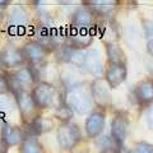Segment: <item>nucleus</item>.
Segmentation results:
<instances>
[{
    "label": "nucleus",
    "instance_id": "obj_1",
    "mask_svg": "<svg viewBox=\"0 0 153 153\" xmlns=\"http://www.w3.org/2000/svg\"><path fill=\"white\" fill-rule=\"evenodd\" d=\"M65 101L68 103V107H70L73 111L84 114L92 106V93L88 92L87 88L82 87V85L73 87L69 89Z\"/></svg>",
    "mask_w": 153,
    "mask_h": 153
},
{
    "label": "nucleus",
    "instance_id": "obj_2",
    "mask_svg": "<svg viewBox=\"0 0 153 153\" xmlns=\"http://www.w3.org/2000/svg\"><path fill=\"white\" fill-rule=\"evenodd\" d=\"M80 139L78 125L71 123L63 124L57 130V142L63 149H71Z\"/></svg>",
    "mask_w": 153,
    "mask_h": 153
},
{
    "label": "nucleus",
    "instance_id": "obj_3",
    "mask_svg": "<svg viewBox=\"0 0 153 153\" xmlns=\"http://www.w3.org/2000/svg\"><path fill=\"white\" fill-rule=\"evenodd\" d=\"M32 97L35 103L37 105V107H51L56 101V91L51 84L40 83L33 89Z\"/></svg>",
    "mask_w": 153,
    "mask_h": 153
},
{
    "label": "nucleus",
    "instance_id": "obj_4",
    "mask_svg": "<svg viewBox=\"0 0 153 153\" xmlns=\"http://www.w3.org/2000/svg\"><path fill=\"white\" fill-rule=\"evenodd\" d=\"M17 103H18V107H19V111H21L22 117L25 119L26 121L36 120L35 112H36L37 105L35 103L33 97L30 93L26 92V91L18 92L17 93Z\"/></svg>",
    "mask_w": 153,
    "mask_h": 153
},
{
    "label": "nucleus",
    "instance_id": "obj_5",
    "mask_svg": "<svg viewBox=\"0 0 153 153\" xmlns=\"http://www.w3.org/2000/svg\"><path fill=\"white\" fill-rule=\"evenodd\" d=\"M9 82V87H12L13 91L17 93L23 91L22 88L27 87V85H32L35 82V75H33L32 70L30 68H22L19 69L16 74L12 75V78L8 79Z\"/></svg>",
    "mask_w": 153,
    "mask_h": 153
},
{
    "label": "nucleus",
    "instance_id": "obj_6",
    "mask_svg": "<svg viewBox=\"0 0 153 153\" xmlns=\"http://www.w3.org/2000/svg\"><path fill=\"white\" fill-rule=\"evenodd\" d=\"M82 66H84L85 70H87L88 73L93 74L94 76L101 75L103 68H102V61H101V57H100L98 51L91 50V51L84 52Z\"/></svg>",
    "mask_w": 153,
    "mask_h": 153
},
{
    "label": "nucleus",
    "instance_id": "obj_7",
    "mask_svg": "<svg viewBox=\"0 0 153 153\" xmlns=\"http://www.w3.org/2000/svg\"><path fill=\"white\" fill-rule=\"evenodd\" d=\"M91 93H92V97L94 98L98 106L105 107L111 103V94H110V91L107 88V83L103 80H96L92 84Z\"/></svg>",
    "mask_w": 153,
    "mask_h": 153
},
{
    "label": "nucleus",
    "instance_id": "obj_8",
    "mask_svg": "<svg viewBox=\"0 0 153 153\" xmlns=\"http://www.w3.org/2000/svg\"><path fill=\"white\" fill-rule=\"evenodd\" d=\"M22 52L27 60H30L31 63H35V64L42 61L47 55L46 47L44 45L38 44V42H35V41L28 42L27 45H25Z\"/></svg>",
    "mask_w": 153,
    "mask_h": 153
},
{
    "label": "nucleus",
    "instance_id": "obj_9",
    "mask_svg": "<svg viewBox=\"0 0 153 153\" xmlns=\"http://www.w3.org/2000/svg\"><path fill=\"white\" fill-rule=\"evenodd\" d=\"M25 55L18 49H7L0 55V61L5 68H16L18 65H22L25 63Z\"/></svg>",
    "mask_w": 153,
    "mask_h": 153
},
{
    "label": "nucleus",
    "instance_id": "obj_10",
    "mask_svg": "<svg viewBox=\"0 0 153 153\" xmlns=\"http://www.w3.org/2000/svg\"><path fill=\"white\" fill-rule=\"evenodd\" d=\"M1 139L5 143L7 146H16L19 143H23L26 140L25 138V133L17 126H12V125H4L3 130H1Z\"/></svg>",
    "mask_w": 153,
    "mask_h": 153
},
{
    "label": "nucleus",
    "instance_id": "obj_11",
    "mask_svg": "<svg viewBox=\"0 0 153 153\" xmlns=\"http://www.w3.org/2000/svg\"><path fill=\"white\" fill-rule=\"evenodd\" d=\"M128 126H129V123L126 120L125 116H116L112 121V125H111V134H112V138L114 140L121 144V143L125 140L126 138V134H128Z\"/></svg>",
    "mask_w": 153,
    "mask_h": 153
},
{
    "label": "nucleus",
    "instance_id": "obj_12",
    "mask_svg": "<svg viewBox=\"0 0 153 153\" xmlns=\"http://www.w3.org/2000/svg\"><path fill=\"white\" fill-rule=\"evenodd\" d=\"M105 116L102 112H93L85 121V131L91 138L97 137L103 130Z\"/></svg>",
    "mask_w": 153,
    "mask_h": 153
},
{
    "label": "nucleus",
    "instance_id": "obj_13",
    "mask_svg": "<svg viewBox=\"0 0 153 153\" xmlns=\"http://www.w3.org/2000/svg\"><path fill=\"white\" fill-rule=\"evenodd\" d=\"M126 78V68L124 65H111L106 70V82L110 87H117Z\"/></svg>",
    "mask_w": 153,
    "mask_h": 153
},
{
    "label": "nucleus",
    "instance_id": "obj_14",
    "mask_svg": "<svg viewBox=\"0 0 153 153\" xmlns=\"http://www.w3.org/2000/svg\"><path fill=\"white\" fill-rule=\"evenodd\" d=\"M92 21H93V14L87 8L78 9L73 17V25L78 30H85V28H88L92 25Z\"/></svg>",
    "mask_w": 153,
    "mask_h": 153
},
{
    "label": "nucleus",
    "instance_id": "obj_15",
    "mask_svg": "<svg viewBox=\"0 0 153 153\" xmlns=\"http://www.w3.org/2000/svg\"><path fill=\"white\" fill-rule=\"evenodd\" d=\"M135 96L142 103L153 102V83L151 80H143L135 88Z\"/></svg>",
    "mask_w": 153,
    "mask_h": 153
},
{
    "label": "nucleus",
    "instance_id": "obj_16",
    "mask_svg": "<svg viewBox=\"0 0 153 153\" xmlns=\"http://www.w3.org/2000/svg\"><path fill=\"white\" fill-rule=\"evenodd\" d=\"M106 51H107L108 60L112 63V65H124V63H125V55H124L123 50L117 45L108 44Z\"/></svg>",
    "mask_w": 153,
    "mask_h": 153
},
{
    "label": "nucleus",
    "instance_id": "obj_17",
    "mask_svg": "<svg viewBox=\"0 0 153 153\" xmlns=\"http://www.w3.org/2000/svg\"><path fill=\"white\" fill-rule=\"evenodd\" d=\"M10 25L13 27H25L26 25H28V17L27 13L23 10L22 8H17L14 9L12 13V18H10Z\"/></svg>",
    "mask_w": 153,
    "mask_h": 153
},
{
    "label": "nucleus",
    "instance_id": "obj_18",
    "mask_svg": "<svg viewBox=\"0 0 153 153\" xmlns=\"http://www.w3.org/2000/svg\"><path fill=\"white\" fill-rule=\"evenodd\" d=\"M21 153H44V149L36 138H28L22 143Z\"/></svg>",
    "mask_w": 153,
    "mask_h": 153
},
{
    "label": "nucleus",
    "instance_id": "obj_19",
    "mask_svg": "<svg viewBox=\"0 0 153 153\" xmlns=\"http://www.w3.org/2000/svg\"><path fill=\"white\" fill-rule=\"evenodd\" d=\"M89 4L97 13L107 14V12L114 9L117 3L114 1V0H108V1L107 0H98V1H89Z\"/></svg>",
    "mask_w": 153,
    "mask_h": 153
},
{
    "label": "nucleus",
    "instance_id": "obj_20",
    "mask_svg": "<svg viewBox=\"0 0 153 153\" xmlns=\"http://www.w3.org/2000/svg\"><path fill=\"white\" fill-rule=\"evenodd\" d=\"M92 41V37H91L88 33H78V35H74L71 37V44L74 47H85L87 45L91 44Z\"/></svg>",
    "mask_w": 153,
    "mask_h": 153
},
{
    "label": "nucleus",
    "instance_id": "obj_21",
    "mask_svg": "<svg viewBox=\"0 0 153 153\" xmlns=\"http://www.w3.org/2000/svg\"><path fill=\"white\" fill-rule=\"evenodd\" d=\"M133 153H153V146L148 143H138L134 147Z\"/></svg>",
    "mask_w": 153,
    "mask_h": 153
},
{
    "label": "nucleus",
    "instance_id": "obj_22",
    "mask_svg": "<svg viewBox=\"0 0 153 153\" xmlns=\"http://www.w3.org/2000/svg\"><path fill=\"white\" fill-rule=\"evenodd\" d=\"M56 116L61 119V120H66L71 116V108L68 106H61V107H57L56 110Z\"/></svg>",
    "mask_w": 153,
    "mask_h": 153
},
{
    "label": "nucleus",
    "instance_id": "obj_23",
    "mask_svg": "<svg viewBox=\"0 0 153 153\" xmlns=\"http://www.w3.org/2000/svg\"><path fill=\"white\" fill-rule=\"evenodd\" d=\"M9 88V82H8V78L3 73H0V94L5 93Z\"/></svg>",
    "mask_w": 153,
    "mask_h": 153
},
{
    "label": "nucleus",
    "instance_id": "obj_24",
    "mask_svg": "<svg viewBox=\"0 0 153 153\" xmlns=\"http://www.w3.org/2000/svg\"><path fill=\"white\" fill-rule=\"evenodd\" d=\"M146 120H147V125L149 126V129H153V105L149 108H148Z\"/></svg>",
    "mask_w": 153,
    "mask_h": 153
},
{
    "label": "nucleus",
    "instance_id": "obj_25",
    "mask_svg": "<svg viewBox=\"0 0 153 153\" xmlns=\"http://www.w3.org/2000/svg\"><path fill=\"white\" fill-rule=\"evenodd\" d=\"M0 153H7V144L3 142V139H0Z\"/></svg>",
    "mask_w": 153,
    "mask_h": 153
},
{
    "label": "nucleus",
    "instance_id": "obj_26",
    "mask_svg": "<svg viewBox=\"0 0 153 153\" xmlns=\"http://www.w3.org/2000/svg\"><path fill=\"white\" fill-rule=\"evenodd\" d=\"M147 50H148V52H149V54H151V55H153V40H151L149 42H148Z\"/></svg>",
    "mask_w": 153,
    "mask_h": 153
},
{
    "label": "nucleus",
    "instance_id": "obj_27",
    "mask_svg": "<svg viewBox=\"0 0 153 153\" xmlns=\"http://www.w3.org/2000/svg\"><path fill=\"white\" fill-rule=\"evenodd\" d=\"M1 3V1H0ZM4 7H7V5H0V19H1V17H3V9H4Z\"/></svg>",
    "mask_w": 153,
    "mask_h": 153
}]
</instances>
